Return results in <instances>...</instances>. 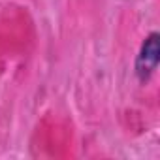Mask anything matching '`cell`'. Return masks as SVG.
I'll use <instances>...</instances> for the list:
<instances>
[{
  "mask_svg": "<svg viewBox=\"0 0 160 160\" xmlns=\"http://www.w3.org/2000/svg\"><path fill=\"white\" fill-rule=\"evenodd\" d=\"M158 62H160V36L158 32H151L143 40L141 49L136 57V75L141 83L151 79V75L158 68Z\"/></svg>",
  "mask_w": 160,
  "mask_h": 160,
  "instance_id": "6da1fadb",
  "label": "cell"
}]
</instances>
